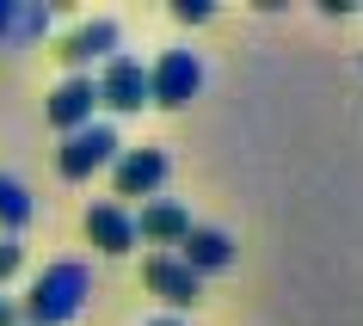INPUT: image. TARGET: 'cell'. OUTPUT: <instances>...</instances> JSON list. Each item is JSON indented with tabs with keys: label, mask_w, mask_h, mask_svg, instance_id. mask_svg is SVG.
Instances as JSON below:
<instances>
[{
	"label": "cell",
	"mask_w": 363,
	"mask_h": 326,
	"mask_svg": "<svg viewBox=\"0 0 363 326\" xmlns=\"http://www.w3.org/2000/svg\"><path fill=\"white\" fill-rule=\"evenodd\" d=\"M172 19L179 25H210L216 19V0H172Z\"/></svg>",
	"instance_id": "cell-14"
},
{
	"label": "cell",
	"mask_w": 363,
	"mask_h": 326,
	"mask_svg": "<svg viewBox=\"0 0 363 326\" xmlns=\"http://www.w3.org/2000/svg\"><path fill=\"white\" fill-rule=\"evenodd\" d=\"M320 13H326V19H351L357 6H351V0H320Z\"/></svg>",
	"instance_id": "cell-17"
},
{
	"label": "cell",
	"mask_w": 363,
	"mask_h": 326,
	"mask_svg": "<svg viewBox=\"0 0 363 326\" xmlns=\"http://www.w3.org/2000/svg\"><path fill=\"white\" fill-rule=\"evenodd\" d=\"M80 234H86V247L105 252V259H123V252H135V222L123 203H111V197H99V203H86V215H80Z\"/></svg>",
	"instance_id": "cell-9"
},
{
	"label": "cell",
	"mask_w": 363,
	"mask_h": 326,
	"mask_svg": "<svg viewBox=\"0 0 363 326\" xmlns=\"http://www.w3.org/2000/svg\"><path fill=\"white\" fill-rule=\"evenodd\" d=\"M130 222H135V240H148V247H160V252H172L191 234V210H185L179 197H148Z\"/></svg>",
	"instance_id": "cell-10"
},
{
	"label": "cell",
	"mask_w": 363,
	"mask_h": 326,
	"mask_svg": "<svg viewBox=\"0 0 363 326\" xmlns=\"http://www.w3.org/2000/svg\"><path fill=\"white\" fill-rule=\"evenodd\" d=\"M93 86H99V105H105L111 117H135V111H148V62L130 56V50H117V56L93 74Z\"/></svg>",
	"instance_id": "cell-5"
},
{
	"label": "cell",
	"mask_w": 363,
	"mask_h": 326,
	"mask_svg": "<svg viewBox=\"0 0 363 326\" xmlns=\"http://www.w3.org/2000/svg\"><path fill=\"white\" fill-rule=\"evenodd\" d=\"M148 326H185V320H179V314H160V320H148Z\"/></svg>",
	"instance_id": "cell-18"
},
{
	"label": "cell",
	"mask_w": 363,
	"mask_h": 326,
	"mask_svg": "<svg viewBox=\"0 0 363 326\" xmlns=\"http://www.w3.org/2000/svg\"><path fill=\"white\" fill-rule=\"evenodd\" d=\"M142 283H148V296H160L167 314H179V320H185V308L203 302V277H197L191 265H179V252H148V259H142Z\"/></svg>",
	"instance_id": "cell-7"
},
{
	"label": "cell",
	"mask_w": 363,
	"mask_h": 326,
	"mask_svg": "<svg viewBox=\"0 0 363 326\" xmlns=\"http://www.w3.org/2000/svg\"><path fill=\"white\" fill-rule=\"evenodd\" d=\"M43 123H50L56 135H74V130H86V123H99L93 74H62L56 86H50V99H43Z\"/></svg>",
	"instance_id": "cell-8"
},
{
	"label": "cell",
	"mask_w": 363,
	"mask_h": 326,
	"mask_svg": "<svg viewBox=\"0 0 363 326\" xmlns=\"http://www.w3.org/2000/svg\"><path fill=\"white\" fill-rule=\"evenodd\" d=\"M25 271V240H0V289Z\"/></svg>",
	"instance_id": "cell-15"
},
{
	"label": "cell",
	"mask_w": 363,
	"mask_h": 326,
	"mask_svg": "<svg viewBox=\"0 0 363 326\" xmlns=\"http://www.w3.org/2000/svg\"><path fill=\"white\" fill-rule=\"evenodd\" d=\"M117 43H123V25L105 19V13H93V19H80L74 31L56 38V62L68 74H93V68H105V62L117 56Z\"/></svg>",
	"instance_id": "cell-4"
},
{
	"label": "cell",
	"mask_w": 363,
	"mask_h": 326,
	"mask_svg": "<svg viewBox=\"0 0 363 326\" xmlns=\"http://www.w3.org/2000/svg\"><path fill=\"white\" fill-rule=\"evenodd\" d=\"M117 154H123V142H117V130L99 117V123H86V130L74 135H62V148H56V173L68 179V185H86L93 173H105Z\"/></svg>",
	"instance_id": "cell-3"
},
{
	"label": "cell",
	"mask_w": 363,
	"mask_h": 326,
	"mask_svg": "<svg viewBox=\"0 0 363 326\" xmlns=\"http://www.w3.org/2000/svg\"><path fill=\"white\" fill-rule=\"evenodd\" d=\"M179 265H191L197 277L228 271V265H234V234H228V228H203V222H191V234L179 240Z\"/></svg>",
	"instance_id": "cell-12"
},
{
	"label": "cell",
	"mask_w": 363,
	"mask_h": 326,
	"mask_svg": "<svg viewBox=\"0 0 363 326\" xmlns=\"http://www.w3.org/2000/svg\"><path fill=\"white\" fill-rule=\"evenodd\" d=\"M203 93V56L197 50H160L148 62V105L160 111H185Z\"/></svg>",
	"instance_id": "cell-2"
},
{
	"label": "cell",
	"mask_w": 363,
	"mask_h": 326,
	"mask_svg": "<svg viewBox=\"0 0 363 326\" xmlns=\"http://www.w3.org/2000/svg\"><path fill=\"white\" fill-rule=\"evenodd\" d=\"M31 215H38V203L25 191V179L0 173V240H19V234L31 228Z\"/></svg>",
	"instance_id": "cell-13"
},
{
	"label": "cell",
	"mask_w": 363,
	"mask_h": 326,
	"mask_svg": "<svg viewBox=\"0 0 363 326\" xmlns=\"http://www.w3.org/2000/svg\"><path fill=\"white\" fill-rule=\"evenodd\" d=\"M50 25H56V13H50L43 0H0V50H6V56L43 43Z\"/></svg>",
	"instance_id": "cell-11"
},
{
	"label": "cell",
	"mask_w": 363,
	"mask_h": 326,
	"mask_svg": "<svg viewBox=\"0 0 363 326\" xmlns=\"http://www.w3.org/2000/svg\"><path fill=\"white\" fill-rule=\"evenodd\" d=\"M0 326H25V314H19V302H13V296H0Z\"/></svg>",
	"instance_id": "cell-16"
},
{
	"label": "cell",
	"mask_w": 363,
	"mask_h": 326,
	"mask_svg": "<svg viewBox=\"0 0 363 326\" xmlns=\"http://www.w3.org/2000/svg\"><path fill=\"white\" fill-rule=\"evenodd\" d=\"M86 296H93V265L56 259V265H43L38 277H31L19 314H25V326H68V320H80Z\"/></svg>",
	"instance_id": "cell-1"
},
{
	"label": "cell",
	"mask_w": 363,
	"mask_h": 326,
	"mask_svg": "<svg viewBox=\"0 0 363 326\" xmlns=\"http://www.w3.org/2000/svg\"><path fill=\"white\" fill-rule=\"evenodd\" d=\"M167 173H172L167 148H123V154L111 160V203H123V210H130L135 197H142V203H148V197H160Z\"/></svg>",
	"instance_id": "cell-6"
}]
</instances>
